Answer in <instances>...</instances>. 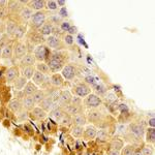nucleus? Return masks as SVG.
Listing matches in <instances>:
<instances>
[{
	"label": "nucleus",
	"mask_w": 155,
	"mask_h": 155,
	"mask_svg": "<svg viewBox=\"0 0 155 155\" xmlns=\"http://www.w3.org/2000/svg\"><path fill=\"white\" fill-rule=\"evenodd\" d=\"M68 54L65 51H53L50 54V57L47 61L50 71L52 74H57L62 71L64 66L67 64Z\"/></svg>",
	"instance_id": "f257e3e1"
},
{
	"label": "nucleus",
	"mask_w": 155,
	"mask_h": 155,
	"mask_svg": "<svg viewBox=\"0 0 155 155\" xmlns=\"http://www.w3.org/2000/svg\"><path fill=\"white\" fill-rule=\"evenodd\" d=\"M48 19V12L45 11L34 12L31 19L29 20L28 24L31 30H39V28L47 22Z\"/></svg>",
	"instance_id": "f03ea898"
},
{
	"label": "nucleus",
	"mask_w": 155,
	"mask_h": 155,
	"mask_svg": "<svg viewBox=\"0 0 155 155\" xmlns=\"http://www.w3.org/2000/svg\"><path fill=\"white\" fill-rule=\"evenodd\" d=\"M85 115H86L87 122L94 126L99 125L104 121V114L99 109L87 110V113Z\"/></svg>",
	"instance_id": "7ed1b4c3"
},
{
	"label": "nucleus",
	"mask_w": 155,
	"mask_h": 155,
	"mask_svg": "<svg viewBox=\"0 0 155 155\" xmlns=\"http://www.w3.org/2000/svg\"><path fill=\"white\" fill-rule=\"evenodd\" d=\"M45 45L47 48L51 49L52 51H63L65 48V44H64L63 39L60 38L58 36L50 35L45 38Z\"/></svg>",
	"instance_id": "20e7f679"
},
{
	"label": "nucleus",
	"mask_w": 155,
	"mask_h": 155,
	"mask_svg": "<svg viewBox=\"0 0 155 155\" xmlns=\"http://www.w3.org/2000/svg\"><path fill=\"white\" fill-rule=\"evenodd\" d=\"M145 131H146V127L141 122H132L126 127V134L137 139L143 137L145 136Z\"/></svg>",
	"instance_id": "39448f33"
},
{
	"label": "nucleus",
	"mask_w": 155,
	"mask_h": 155,
	"mask_svg": "<svg viewBox=\"0 0 155 155\" xmlns=\"http://www.w3.org/2000/svg\"><path fill=\"white\" fill-rule=\"evenodd\" d=\"M84 109L86 110H93L98 109L102 104V98L94 93H90L83 99Z\"/></svg>",
	"instance_id": "423d86ee"
},
{
	"label": "nucleus",
	"mask_w": 155,
	"mask_h": 155,
	"mask_svg": "<svg viewBox=\"0 0 155 155\" xmlns=\"http://www.w3.org/2000/svg\"><path fill=\"white\" fill-rule=\"evenodd\" d=\"M32 54L34 55L36 62H47L50 57L49 54H51V52H49V48H47L46 45H39L33 49Z\"/></svg>",
	"instance_id": "0eeeda50"
},
{
	"label": "nucleus",
	"mask_w": 155,
	"mask_h": 155,
	"mask_svg": "<svg viewBox=\"0 0 155 155\" xmlns=\"http://www.w3.org/2000/svg\"><path fill=\"white\" fill-rule=\"evenodd\" d=\"M92 89L87 83L85 82H81V83H78L72 87V92L74 94L80 98H85L87 95H89L90 93H92Z\"/></svg>",
	"instance_id": "6e6552de"
},
{
	"label": "nucleus",
	"mask_w": 155,
	"mask_h": 155,
	"mask_svg": "<svg viewBox=\"0 0 155 155\" xmlns=\"http://www.w3.org/2000/svg\"><path fill=\"white\" fill-rule=\"evenodd\" d=\"M27 41L29 42L33 48L39 45H45V37L38 32V30H31L27 33Z\"/></svg>",
	"instance_id": "1a4fd4ad"
},
{
	"label": "nucleus",
	"mask_w": 155,
	"mask_h": 155,
	"mask_svg": "<svg viewBox=\"0 0 155 155\" xmlns=\"http://www.w3.org/2000/svg\"><path fill=\"white\" fill-rule=\"evenodd\" d=\"M28 53V47L23 41H16L14 44V58L15 60L20 61L23 57Z\"/></svg>",
	"instance_id": "9d476101"
},
{
	"label": "nucleus",
	"mask_w": 155,
	"mask_h": 155,
	"mask_svg": "<svg viewBox=\"0 0 155 155\" xmlns=\"http://www.w3.org/2000/svg\"><path fill=\"white\" fill-rule=\"evenodd\" d=\"M60 72H61V76L63 77L64 80H66V81H71V80H74V78L77 77L78 67L76 64H74V63H67Z\"/></svg>",
	"instance_id": "9b49d317"
},
{
	"label": "nucleus",
	"mask_w": 155,
	"mask_h": 155,
	"mask_svg": "<svg viewBox=\"0 0 155 155\" xmlns=\"http://www.w3.org/2000/svg\"><path fill=\"white\" fill-rule=\"evenodd\" d=\"M71 97H72V94L71 93V91H68V90H62V91H60L57 104L61 107L68 106V104H71Z\"/></svg>",
	"instance_id": "f8f14e48"
},
{
	"label": "nucleus",
	"mask_w": 155,
	"mask_h": 155,
	"mask_svg": "<svg viewBox=\"0 0 155 155\" xmlns=\"http://www.w3.org/2000/svg\"><path fill=\"white\" fill-rule=\"evenodd\" d=\"M20 77V67L12 66L5 72V79L8 84H12Z\"/></svg>",
	"instance_id": "ddd939ff"
},
{
	"label": "nucleus",
	"mask_w": 155,
	"mask_h": 155,
	"mask_svg": "<svg viewBox=\"0 0 155 155\" xmlns=\"http://www.w3.org/2000/svg\"><path fill=\"white\" fill-rule=\"evenodd\" d=\"M97 127L92 125V124H89L86 127H84V134H83V139L85 141H92L96 137L97 134Z\"/></svg>",
	"instance_id": "4468645a"
},
{
	"label": "nucleus",
	"mask_w": 155,
	"mask_h": 155,
	"mask_svg": "<svg viewBox=\"0 0 155 155\" xmlns=\"http://www.w3.org/2000/svg\"><path fill=\"white\" fill-rule=\"evenodd\" d=\"M36 63V60L34 58V55L31 52H28L25 56L19 61V67H27V66H34Z\"/></svg>",
	"instance_id": "2eb2a0df"
},
{
	"label": "nucleus",
	"mask_w": 155,
	"mask_h": 155,
	"mask_svg": "<svg viewBox=\"0 0 155 155\" xmlns=\"http://www.w3.org/2000/svg\"><path fill=\"white\" fill-rule=\"evenodd\" d=\"M39 107H41L44 111H46L47 113H50V112L52 111L53 109H55V107H59L58 106V104H57L56 101H53V99L51 98V97H49V96H46V98L42 101L41 104H39Z\"/></svg>",
	"instance_id": "dca6fc26"
},
{
	"label": "nucleus",
	"mask_w": 155,
	"mask_h": 155,
	"mask_svg": "<svg viewBox=\"0 0 155 155\" xmlns=\"http://www.w3.org/2000/svg\"><path fill=\"white\" fill-rule=\"evenodd\" d=\"M46 0H31L27 6L33 12H41L46 8Z\"/></svg>",
	"instance_id": "f3484780"
},
{
	"label": "nucleus",
	"mask_w": 155,
	"mask_h": 155,
	"mask_svg": "<svg viewBox=\"0 0 155 155\" xmlns=\"http://www.w3.org/2000/svg\"><path fill=\"white\" fill-rule=\"evenodd\" d=\"M87 118H86V115H85L84 112L82 113H79L74 116H72V125H76V126H86L87 125Z\"/></svg>",
	"instance_id": "a211bd4d"
},
{
	"label": "nucleus",
	"mask_w": 155,
	"mask_h": 155,
	"mask_svg": "<svg viewBox=\"0 0 155 155\" xmlns=\"http://www.w3.org/2000/svg\"><path fill=\"white\" fill-rule=\"evenodd\" d=\"M64 81L65 80L63 79V77L61 76V74L57 72V74H52L51 77H50V82H51V85L55 88H59V87L63 86Z\"/></svg>",
	"instance_id": "6ab92c4d"
},
{
	"label": "nucleus",
	"mask_w": 155,
	"mask_h": 155,
	"mask_svg": "<svg viewBox=\"0 0 155 155\" xmlns=\"http://www.w3.org/2000/svg\"><path fill=\"white\" fill-rule=\"evenodd\" d=\"M64 114H65V112H64L63 107H55V109L52 110V111L50 112L48 115L54 120V121H56V122H58V123H59L60 120L62 119V117L64 116Z\"/></svg>",
	"instance_id": "aec40b11"
},
{
	"label": "nucleus",
	"mask_w": 155,
	"mask_h": 155,
	"mask_svg": "<svg viewBox=\"0 0 155 155\" xmlns=\"http://www.w3.org/2000/svg\"><path fill=\"white\" fill-rule=\"evenodd\" d=\"M54 28H55L54 25H52L51 23H50V22H46V23H45L41 27V28H39L38 32L45 37V38H46V37H48V36H50V35H52V34H53Z\"/></svg>",
	"instance_id": "412c9836"
},
{
	"label": "nucleus",
	"mask_w": 155,
	"mask_h": 155,
	"mask_svg": "<svg viewBox=\"0 0 155 155\" xmlns=\"http://www.w3.org/2000/svg\"><path fill=\"white\" fill-rule=\"evenodd\" d=\"M48 77L49 76H45V74H41V72L35 71V72H34V74H33V77H32V79H31V82L33 84H35L36 86H41L42 87V85H44L45 82L47 81Z\"/></svg>",
	"instance_id": "4be33fe9"
},
{
	"label": "nucleus",
	"mask_w": 155,
	"mask_h": 155,
	"mask_svg": "<svg viewBox=\"0 0 155 155\" xmlns=\"http://www.w3.org/2000/svg\"><path fill=\"white\" fill-rule=\"evenodd\" d=\"M22 6L20 4V1H16V0H11V1L7 2V5H6V9L8 11L9 14H18L20 11L22 9Z\"/></svg>",
	"instance_id": "5701e85b"
},
{
	"label": "nucleus",
	"mask_w": 155,
	"mask_h": 155,
	"mask_svg": "<svg viewBox=\"0 0 155 155\" xmlns=\"http://www.w3.org/2000/svg\"><path fill=\"white\" fill-rule=\"evenodd\" d=\"M8 109L15 114H19L20 112L23 110V106H22V101L19 98H15L8 102Z\"/></svg>",
	"instance_id": "b1692460"
},
{
	"label": "nucleus",
	"mask_w": 155,
	"mask_h": 155,
	"mask_svg": "<svg viewBox=\"0 0 155 155\" xmlns=\"http://www.w3.org/2000/svg\"><path fill=\"white\" fill-rule=\"evenodd\" d=\"M22 106L25 111H32L36 107V104L34 102L32 96H24L22 98Z\"/></svg>",
	"instance_id": "393cba45"
},
{
	"label": "nucleus",
	"mask_w": 155,
	"mask_h": 155,
	"mask_svg": "<svg viewBox=\"0 0 155 155\" xmlns=\"http://www.w3.org/2000/svg\"><path fill=\"white\" fill-rule=\"evenodd\" d=\"M12 57H14V45L12 44L5 45L1 52V59L7 60V59H12Z\"/></svg>",
	"instance_id": "a878e982"
},
{
	"label": "nucleus",
	"mask_w": 155,
	"mask_h": 155,
	"mask_svg": "<svg viewBox=\"0 0 155 155\" xmlns=\"http://www.w3.org/2000/svg\"><path fill=\"white\" fill-rule=\"evenodd\" d=\"M144 137H145V142H146V144L153 146L155 143V128H153V127H148V128H146Z\"/></svg>",
	"instance_id": "bb28decb"
},
{
	"label": "nucleus",
	"mask_w": 155,
	"mask_h": 155,
	"mask_svg": "<svg viewBox=\"0 0 155 155\" xmlns=\"http://www.w3.org/2000/svg\"><path fill=\"white\" fill-rule=\"evenodd\" d=\"M31 115H32V117H33L34 119L38 120V121H41V120H44V119L47 118V116H48V113H47L46 111H44L41 107H35L31 111Z\"/></svg>",
	"instance_id": "cd10ccee"
},
{
	"label": "nucleus",
	"mask_w": 155,
	"mask_h": 155,
	"mask_svg": "<svg viewBox=\"0 0 155 155\" xmlns=\"http://www.w3.org/2000/svg\"><path fill=\"white\" fill-rule=\"evenodd\" d=\"M33 11L30 9L28 6H23L22 9L19 12V17L23 22H29V20L31 19L32 15H33Z\"/></svg>",
	"instance_id": "c85d7f7f"
},
{
	"label": "nucleus",
	"mask_w": 155,
	"mask_h": 155,
	"mask_svg": "<svg viewBox=\"0 0 155 155\" xmlns=\"http://www.w3.org/2000/svg\"><path fill=\"white\" fill-rule=\"evenodd\" d=\"M38 90L37 86L35 84H33L31 81H28V83L26 84V86L24 87V89L22 90L24 96H32L34 93Z\"/></svg>",
	"instance_id": "c756f323"
},
{
	"label": "nucleus",
	"mask_w": 155,
	"mask_h": 155,
	"mask_svg": "<svg viewBox=\"0 0 155 155\" xmlns=\"http://www.w3.org/2000/svg\"><path fill=\"white\" fill-rule=\"evenodd\" d=\"M110 147L112 150H116V151H121V149L124 147V142L119 137H115L110 142Z\"/></svg>",
	"instance_id": "7c9ffc66"
},
{
	"label": "nucleus",
	"mask_w": 155,
	"mask_h": 155,
	"mask_svg": "<svg viewBox=\"0 0 155 155\" xmlns=\"http://www.w3.org/2000/svg\"><path fill=\"white\" fill-rule=\"evenodd\" d=\"M35 66H27V67H22L20 68V74L22 77L26 78L27 80H31L32 77H33L34 72H35Z\"/></svg>",
	"instance_id": "2f4dec72"
},
{
	"label": "nucleus",
	"mask_w": 155,
	"mask_h": 155,
	"mask_svg": "<svg viewBox=\"0 0 155 155\" xmlns=\"http://www.w3.org/2000/svg\"><path fill=\"white\" fill-rule=\"evenodd\" d=\"M19 24L17 23L16 21H12V20H9V21L6 22L5 24V32L8 36H14L15 32H16L17 28H18Z\"/></svg>",
	"instance_id": "473e14b6"
},
{
	"label": "nucleus",
	"mask_w": 155,
	"mask_h": 155,
	"mask_svg": "<svg viewBox=\"0 0 155 155\" xmlns=\"http://www.w3.org/2000/svg\"><path fill=\"white\" fill-rule=\"evenodd\" d=\"M63 110L66 114H68L69 116H71V117L83 112V107H77V106H74V104H68V106H66V107H64Z\"/></svg>",
	"instance_id": "72a5a7b5"
},
{
	"label": "nucleus",
	"mask_w": 155,
	"mask_h": 155,
	"mask_svg": "<svg viewBox=\"0 0 155 155\" xmlns=\"http://www.w3.org/2000/svg\"><path fill=\"white\" fill-rule=\"evenodd\" d=\"M34 66H35V69L37 71L44 74L45 76H50V74H52L49 68V66H48V64H47V62H36Z\"/></svg>",
	"instance_id": "f704fd0d"
},
{
	"label": "nucleus",
	"mask_w": 155,
	"mask_h": 155,
	"mask_svg": "<svg viewBox=\"0 0 155 155\" xmlns=\"http://www.w3.org/2000/svg\"><path fill=\"white\" fill-rule=\"evenodd\" d=\"M27 83H28V80L20 74V77L12 84H14V87H15V89H16L17 91H22V90L24 89V87L26 86Z\"/></svg>",
	"instance_id": "c9c22d12"
},
{
	"label": "nucleus",
	"mask_w": 155,
	"mask_h": 155,
	"mask_svg": "<svg viewBox=\"0 0 155 155\" xmlns=\"http://www.w3.org/2000/svg\"><path fill=\"white\" fill-rule=\"evenodd\" d=\"M97 141L101 142V143H104V142H107V140L110 139V134L107 129L104 128H101L99 130H97V134H96V137Z\"/></svg>",
	"instance_id": "e433bc0d"
},
{
	"label": "nucleus",
	"mask_w": 155,
	"mask_h": 155,
	"mask_svg": "<svg viewBox=\"0 0 155 155\" xmlns=\"http://www.w3.org/2000/svg\"><path fill=\"white\" fill-rule=\"evenodd\" d=\"M46 96H47L46 95V91H45V90L38 89L35 93L32 95V98H33V101H34V102H35L36 104H39L45 98H46Z\"/></svg>",
	"instance_id": "4c0bfd02"
},
{
	"label": "nucleus",
	"mask_w": 155,
	"mask_h": 155,
	"mask_svg": "<svg viewBox=\"0 0 155 155\" xmlns=\"http://www.w3.org/2000/svg\"><path fill=\"white\" fill-rule=\"evenodd\" d=\"M134 151H136V146L132 144L124 145V147L120 151V155H134Z\"/></svg>",
	"instance_id": "58836bf2"
},
{
	"label": "nucleus",
	"mask_w": 155,
	"mask_h": 155,
	"mask_svg": "<svg viewBox=\"0 0 155 155\" xmlns=\"http://www.w3.org/2000/svg\"><path fill=\"white\" fill-rule=\"evenodd\" d=\"M83 134H84V127L72 125L71 129V134L72 137H76V139H80V137H83Z\"/></svg>",
	"instance_id": "ea45409f"
},
{
	"label": "nucleus",
	"mask_w": 155,
	"mask_h": 155,
	"mask_svg": "<svg viewBox=\"0 0 155 155\" xmlns=\"http://www.w3.org/2000/svg\"><path fill=\"white\" fill-rule=\"evenodd\" d=\"M49 22L52 25H54L55 27H58L59 25L63 22V19H62L58 14H53L49 17Z\"/></svg>",
	"instance_id": "a19ab883"
},
{
	"label": "nucleus",
	"mask_w": 155,
	"mask_h": 155,
	"mask_svg": "<svg viewBox=\"0 0 155 155\" xmlns=\"http://www.w3.org/2000/svg\"><path fill=\"white\" fill-rule=\"evenodd\" d=\"M94 91H95V93H94V94H96V95H98L99 97H101V96H104L107 94V87L104 86V85L97 84L96 86L94 87Z\"/></svg>",
	"instance_id": "79ce46f5"
},
{
	"label": "nucleus",
	"mask_w": 155,
	"mask_h": 155,
	"mask_svg": "<svg viewBox=\"0 0 155 155\" xmlns=\"http://www.w3.org/2000/svg\"><path fill=\"white\" fill-rule=\"evenodd\" d=\"M25 33H26V27H25L24 25L19 24L18 28H17L16 32H15V34L12 37H15V38H17V39H21L22 37L25 35Z\"/></svg>",
	"instance_id": "37998d69"
},
{
	"label": "nucleus",
	"mask_w": 155,
	"mask_h": 155,
	"mask_svg": "<svg viewBox=\"0 0 155 155\" xmlns=\"http://www.w3.org/2000/svg\"><path fill=\"white\" fill-rule=\"evenodd\" d=\"M59 123H60V125H62V126L68 127L69 125H71V124H72V117L65 113V114H64V116L62 117V119L60 120Z\"/></svg>",
	"instance_id": "c03bdc74"
},
{
	"label": "nucleus",
	"mask_w": 155,
	"mask_h": 155,
	"mask_svg": "<svg viewBox=\"0 0 155 155\" xmlns=\"http://www.w3.org/2000/svg\"><path fill=\"white\" fill-rule=\"evenodd\" d=\"M141 150H142V153H143V155H154V148H153L152 145L146 144Z\"/></svg>",
	"instance_id": "a18cd8bd"
},
{
	"label": "nucleus",
	"mask_w": 155,
	"mask_h": 155,
	"mask_svg": "<svg viewBox=\"0 0 155 155\" xmlns=\"http://www.w3.org/2000/svg\"><path fill=\"white\" fill-rule=\"evenodd\" d=\"M46 8L49 11H57L58 9V5H57V2L54 0H49L46 2Z\"/></svg>",
	"instance_id": "49530a36"
},
{
	"label": "nucleus",
	"mask_w": 155,
	"mask_h": 155,
	"mask_svg": "<svg viewBox=\"0 0 155 155\" xmlns=\"http://www.w3.org/2000/svg\"><path fill=\"white\" fill-rule=\"evenodd\" d=\"M58 27H59L60 29H61V31H62V32H64V33H67V31H68L69 28L71 27V22L63 20V22H62V23L60 24Z\"/></svg>",
	"instance_id": "de8ad7c7"
},
{
	"label": "nucleus",
	"mask_w": 155,
	"mask_h": 155,
	"mask_svg": "<svg viewBox=\"0 0 155 155\" xmlns=\"http://www.w3.org/2000/svg\"><path fill=\"white\" fill-rule=\"evenodd\" d=\"M71 104H74V106H77V107H83V106H82V104H83V99L74 95V96L71 97Z\"/></svg>",
	"instance_id": "09e8293b"
},
{
	"label": "nucleus",
	"mask_w": 155,
	"mask_h": 155,
	"mask_svg": "<svg viewBox=\"0 0 155 155\" xmlns=\"http://www.w3.org/2000/svg\"><path fill=\"white\" fill-rule=\"evenodd\" d=\"M63 41H64V44H65V46H71V45H74V36L66 33L65 35L63 36Z\"/></svg>",
	"instance_id": "8fccbe9b"
},
{
	"label": "nucleus",
	"mask_w": 155,
	"mask_h": 155,
	"mask_svg": "<svg viewBox=\"0 0 155 155\" xmlns=\"http://www.w3.org/2000/svg\"><path fill=\"white\" fill-rule=\"evenodd\" d=\"M8 15L9 12L6 9V7H0V20H2V21L5 20Z\"/></svg>",
	"instance_id": "3c124183"
},
{
	"label": "nucleus",
	"mask_w": 155,
	"mask_h": 155,
	"mask_svg": "<svg viewBox=\"0 0 155 155\" xmlns=\"http://www.w3.org/2000/svg\"><path fill=\"white\" fill-rule=\"evenodd\" d=\"M126 127L127 126H125V125H119L118 130H117V134H118V136H125Z\"/></svg>",
	"instance_id": "603ef678"
},
{
	"label": "nucleus",
	"mask_w": 155,
	"mask_h": 155,
	"mask_svg": "<svg viewBox=\"0 0 155 155\" xmlns=\"http://www.w3.org/2000/svg\"><path fill=\"white\" fill-rule=\"evenodd\" d=\"M58 15H59V16L61 17V18L63 19V20H64V18H66V17H67V11H66L65 7H62L61 11H60V12H58Z\"/></svg>",
	"instance_id": "864d4df0"
},
{
	"label": "nucleus",
	"mask_w": 155,
	"mask_h": 155,
	"mask_svg": "<svg viewBox=\"0 0 155 155\" xmlns=\"http://www.w3.org/2000/svg\"><path fill=\"white\" fill-rule=\"evenodd\" d=\"M77 27H74V26H71V28H69V30L67 31V34H69V35H71V36H74V34H77Z\"/></svg>",
	"instance_id": "5fc2aeb1"
},
{
	"label": "nucleus",
	"mask_w": 155,
	"mask_h": 155,
	"mask_svg": "<svg viewBox=\"0 0 155 155\" xmlns=\"http://www.w3.org/2000/svg\"><path fill=\"white\" fill-rule=\"evenodd\" d=\"M148 125L149 127H155V119H154V117H151L149 120H148Z\"/></svg>",
	"instance_id": "6e6d98bb"
},
{
	"label": "nucleus",
	"mask_w": 155,
	"mask_h": 155,
	"mask_svg": "<svg viewBox=\"0 0 155 155\" xmlns=\"http://www.w3.org/2000/svg\"><path fill=\"white\" fill-rule=\"evenodd\" d=\"M107 155H120V152L119 151H116V150L110 149L109 151H107Z\"/></svg>",
	"instance_id": "4d7b16f0"
},
{
	"label": "nucleus",
	"mask_w": 155,
	"mask_h": 155,
	"mask_svg": "<svg viewBox=\"0 0 155 155\" xmlns=\"http://www.w3.org/2000/svg\"><path fill=\"white\" fill-rule=\"evenodd\" d=\"M57 2V5H58V7H64L65 6V4H66V1H64V0H58V1H56Z\"/></svg>",
	"instance_id": "13d9d810"
},
{
	"label": "nucleus",
	"mask_w": 155,
	"mask_h": 155,
	"mask_svg": "<svg viewBox=\"0 0 155 155\" xmlns=\"http://www.w3.org/2000/svg\"><path fill=\"white\" fill-rule=\"evenodd\" d=\"M4 29H5V23H3V21L0 20V31L3 32Z\"/></svg>",
	"instance_id": "bf43d9fd"
},
{
	"label": "nucleus",
	"mask_w": 155,
	"mask_h": 155,
	"mask_svg": "<svg viewBox=\"0 0 155 155\" xmlns=\"http://www.w3.org/2000/svg\"><path fill=\"white\" fill-rule=\"evenodd\" d=\"M7 2V0H0V7H6Z\"/></svg>",
	"instance_id": "052dcab7"
},
{
	"label": "nucleus",
	"mask_w": 155,
	"mask_h": 155,
	"mask_svg": "<svg viewBox=\"0 0 155 155\" xmlns=\"http://www.w3.org/2000/svg\"><path fill=\"white\" fill-rule=\"evenodd\" d=\"M134 155H143V153H142V150L136 148V151H134Z\"/></svg>",
	"instance_id": "680f3d73"
},
{
	"label": "nucleus",
	"mask_w": 155,
	"mask_h": 155,
	"mask_svg": "<svg viewBox=\"0 0 155 155\" xmlns=\"http://www.w3.org/2000/svg\"><path fill=\"white\" fill-rule=\"evenodd\" d=\"M2 36H3V32L0 31V41H1V39H2Z\"/></svg>",
	"instance_id": "e2e57ef3"
}]
</instances>
